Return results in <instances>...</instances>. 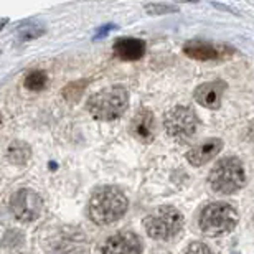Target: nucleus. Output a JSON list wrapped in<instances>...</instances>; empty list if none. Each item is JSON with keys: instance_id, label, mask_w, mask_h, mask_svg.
<instances>
[{"instance_id": "obj_1", "label": "nucleus", "mask_w": 254, "mask_h": 254, "mask_svg": "<svg viewBox=\"0 0 254 254\" xmlns=\"http://www.w3.org/2000/svg\"><path fill=\"white\" fill-rule=\"evenodd\" d=\"M129 206V201L118 187H101L89 201V216L98 225H113L121 220Z\"/></svg>"}, {"instance_id": "obj_2", "label": "nucleus", "mask_w": 254, "mask_h": 254, "mask_svg": "<svg viewBox=\"0 0 254 254\" xmlns=\"http://www.w3.org/2000/svg\"><path fill=\"white\" fill-rule=\"evenodd\" d=\"M129 104V93L124 86H111L88 99V111L98 121H114L124 114Z\"/></svg>"}, {"instance_id": "obj_3", "label": "nucleus", "mask_w": 254, "mask_h": 254, "mask_svg": "<svg viewBox=\"0 0 254 254\" xmlns=\"http://www.w3.org/2000/svg\"><path fill=\"white\" fill-rule=\"evenodd\" d=\"M210 185L216 193L223 195H230L240 189H243L246 182L243 164L236 157H225L210 172Z\"/></svg>"}, {"instance_id": "obj_4", "label": "nucleus", "mask_w": 254, "mask_h": 254, "mask_svg": "<svg viewBox=\"0 0 254 254\" xmlns=\"http://www.w3.org/2000/svg\"><path fill=\"white\" fill-rule=\"evenodd\" d=\"M238 213L228 203H211L203 208L200 215V228L206 236L216 238L235 230Z\"/></svg>"}, {"instance_id": "obj_5", "label": "nucleus", "mask_w": 254, "mask_h": 254, "mask_svg": "<svg viewBox=\"0 0 254 254\" xmlns=\"http://www.w3.org/2000/svg\"><path fill=\"white\" fill-rule=\"evenodd\" d=\"M144 226L147 235L154 240H170L184 226V216L174 206H160L154 213L145 216Z\"/></svg>"}, {"instance_id": "obj_6", "label": "nucleus", "mask_w": 254, "mask_h": 254, "mask_svg": "<svg viewBox=\"0 0 254 254\" xmlns=\"http://www.w3.org/2000/svg\"><path fill=\"white\" fill-rule=\"evenodd\" d=\"M165 130L177 142H189L198 130V118L189 106H175L164 118Z\"/></svg>"}, {"instance_id": "obj_7", "label": "nucleus", "mask_w": 254, "mask_h": 254, "mask_svg": "<svg viewBox=\"0 0 254 254\" xmlns=\"http://www.w3.org/2000/svg\"><path fill=\"white\" fill-rule=\"evenodd\" d=\"M43 201L37 191L30 189H22L13 193L12 200H10V210L15 215V218L23 223H32L38 220L40 213H42Z\"/></svg>"}, {"instance_id": "obj_8", "label": "nucleus", "mask_w": 254, "mask_h": 254, "mask_svg": "<svg viewBox=\"0 0 254 254\" xmlns=\"http://www.w3.org/2000/svg\"><path fill=\"white\" fill-rule=\"evenodd\" d=\"M142 241L132 231H121L111 236L103 248V254H140Z\"/></svg>"}, {"instance_id": "obj_9", "label": "nucleus", "mask_w": 254, "mask_h": 254, "mask_svg": "<svg viewBox=\"0 0 254 254\" xmlns=\"http://www.w3.org/2000/svg\"><path fill=\"white\" fill-rule=\"evenodd\" d=\"M228 88L225 81H208L200 84L193 93V98L200 106L206 109H218L221 106L223 94Z\"/></svg>"}, {"instance_id": "obj_10", "label": "nucleus", "mask_w": 254, "mask_h": 254, "mask_svg": "<svg viewBox=\"0 0 254 254\" xmlns=\"http://www.w3.org/2000/svg\"><path fill=\"white\" fill-rule=\"evenodd\" d=\"M221 149H223V142L213 137V139H208L205 142H201V144L195 145L193 149H190L189 154H187V160L193 167H201L215 159L221 152Z\"/></svg>"}, {"instance_id": "obj_11", "label": "nucleus", "mask_w": 254, "mask_h": 254, "mask_svg": "<svg viewBox=\"0 0 254 254\" xmlns=\"http://www.w3.org/2000/svg\"><path fill=\"white\" fill-rule=\"evenodd\" d=\"M130 132L137 140L150 144L155 137V121L149 109H140L130 123Z\"/></svg>"}, {"instance_id": "obj_12", "label": "nucleus", "mask_w": 254, "mask_h": 254, "mask_svg": "<svg viewBox=\"0 0 254 254\" xmlns=\"http://www.w3.org/2000/svg\"><path fill=\"white\" fill-rule=\"evenodd\" d=\"M114 55L123 62H137L145 55L147 45L140 38L123 37L114 42Z\"/></svg>"}, {"instance_id": "obj_13", "label": "nucleus", "mask_w": 254, "mask_h": 254, "mask_svg": "<svg viewBox=\"0 0 254 254\" xmlns=\"http://www.w3.org/2000/svg\"><path fill=\"white\" fill-rule=\"evenodd\" d=\"M184 53L191 60L198 62H211V60L220 58V50L210 42L203 40H190L184 45Z\"/></svg>"}, {"instance_id": "obj_14", "label": "nucleus", "mask_w": 254, "mask_h": 254, "mask_svg": "<svg viewBox=\"0 0 254 254\" xmlns=\"http://www.w3.org/2000/svg\"><path fill=\"white\" fill-rule=\"evenodd\" d=\"M30 155H32V149L28 144H25L22 140H15L8 145L7 149V157L8 160L15 165H23L27 164Z\"/></svg>"}, {"instance_id": "obj_15", "label": "nucleus", "mask_w": 254, "mask_h": 254, "mask_svg": "<svg viewBox=\"0 0 254 254\" xmlns=\"http://www.w3.org/2000/svg\"><path fill=\"white\" fill-rule=\"evenodd\" d=\"M47 28L43 27L42 23H23L20 25L17 28V38L18 42H30V40H35V38H40L42 35H45Z\"/></svg>"}, {"instance_id": "obj_16", "label": "nucleus", "mask_w": 254, "mask_h": 254, "mask_svg": "<svg viewBox=\"0 0 254 254\" xmlns=\"http://www.w3.org/2000/svg\"><path fill=\"white\" fill-rule=\"evenodd\" d=\"M47 83H48L47 73L37 69V71H32V73L27 74V78L23 81V86L30 91H42V89H45Z\"/></svg>"}, {"instance_id": "obj_17", "label": "nucleus", "mask_w": 254, "mask_h": 254, "mask_svg": "<svg viewBox=\"0 0 254 254\" xmlns=\"http://www.w3.org/2000/svg\"><path fill=\"white\" fill-rule=\"evenodd\" d=\"M86 86H88V79H78L66 84V88L63 89V98L66 101H69V103H76L83 96Z\"/></svg>"}, {"instance_id": "obj_18", "label": "nucleus", "mask_w": 254, "mask_h": 254, "mask_svg": "<svg viewBox=\"0 0 254 254\" xmlns=\"http://www.w3.org/2000/svg\"><path fill=\"white\" fill-rule=\"evenodd\" d=\"M145 12L149 15H167V13H177L179 8L167 3H147Z\"/></svg>"}, {"instance_id": "obj_19", "label": "nucleus", "mask_w": 254, "mask_h": 254, "mask_svg": "<svg viewBox=\"0 0 254 254\" xmlns=\"http://www.w3.org/2000/svg\"><path fill=\"white\" fill-rule=\"evenodd\" d=\"M185 254H213L211 250L203 243H191V245L187 248Z\"/></svg>"}, {"instance_id": "obj_20", "label": "nucleus", "mask_w": 254, "mask_h": 254, "mask_svg": "<svg viewBox=\"0 0 254 254\" xmlns=\"http://www.w3.org/2000/svg\"><path fill=\"white\" fill-rule=\"evenodd\" d=\"M116 28H118V27H116L114 23H106V25H103V27H101V28L98 30V33H96L94 40L108 37V33H109V32H113V30H116Z\"/></svg>"}, {"instance_id": "obj_21", "label": "nucleus", "mask_w": 254, "mask_h": 254, "mask_svg": "<svg viewBox=\"0 0 254 254\" xmlns=\"http://www.w3.org/2000/svg\"><path fill=\"white\" fill-rule=\"evenodd\" d=\"M8 23V18H0V32L5 28V25Z\"/></svg>"}, {"instance_id": "obj_22", "label": "nucleus", "mask_w": 254, "mask_h": 254, "mask_svg": "<svg viewBox=\"0 0 254 254\" xmlns=\"http://www.w3.org/2000/svg\"><path fill=\"white\" fill-rule=\"evenodd\" d=\"M177 2H180V3H189V2H198V0H177Z\"/></svg>"}]
</instances>
